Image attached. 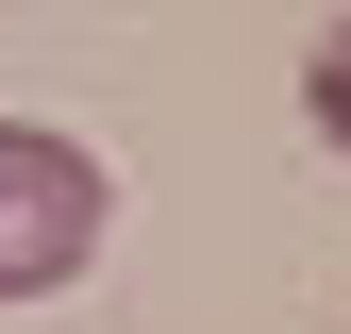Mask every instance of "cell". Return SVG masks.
<instances>
[{"label":"cell","mask_w":351,"mask_h":334,"mask_svg":"<svg viewBox=\"0 0 351 334\" xmlns=\"http://www.w3.org/2000/svg\"><path fill=\"white\" fill-rule=\"evenodd\" d=\"M84 250H101V151H67V134H34V117H0V301L84 284Z\"/></svg>","instance_id":"cell-1"},{"label":"cell","mask_w":351,"mask_h":334,"mask_svg":"<svg viewBox=\"0 0 351 334\" xmlns=\"http://www.w3.org/2000/svg\"><path fill=\"white\" fill-rule=\"evenodd\" d=\"M301 101H318V134L351 151V34H335V51H318V67H301Z\"/></svg>","instance_id":"cell-2"}]
</instances>
